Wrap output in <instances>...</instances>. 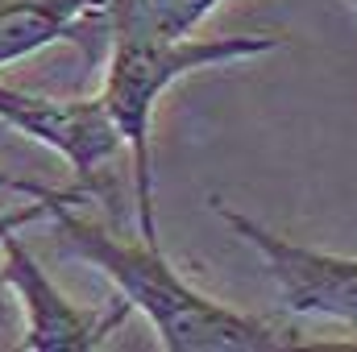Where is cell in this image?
<instances>
[{
  "label": "cell",
  "instance_id": "obj_6",
  "mask_svg": "<svg viewBox=\"0 0 357 352\" xmlns=\"http://www.w3.org/2000/svg\"><path fill=\"white\" fill-rule=\"evenodd\" d=\"M108 17V0H0V67Z\"/></svg>",
  "mask_w": 357,
  "mask_h": 352
},
{
  "label": "cell",
  "instance_id": "obj_8",
  "mask_svg": "<svg viewBox=\"0 0 357 352\" xmlns=\"http://www.w3.org/2000/svg\"><path fill=\"white\" fill-rule=\"evenodd\" d=\"M54 207H59L54 199H33V203H25V207H17V211H0V241L13 237V232H21L25 224H33V220H42V216H50ZM8 315H13V303H8V286H4V278H0V328L8 323Z\"/></svg>",
  "mask_w": 357,
  "mask_h": 352
},
{
  "label": "cell",
  "instance_id": "obj_4",
  "mask_svg": "<svg viewBox=\"0 0 357 352\" xmlns=\"http://www.w3.org/2000/svg\"><path fill=\"white\" fill-rule=\"evenodd\" d=\"M0 120L25 133L38 145H50L79 178H96V170L125 150V137L104 104V95H38L0 79Z\"/></svg>",
  "mask_w": 357,
  "mask_h": 352
},
{
  "label": "cell",
  "instance_id": "obj_7",
  "mask_svg": "<svg viewBox=\"0 0 357 352\" xmlns=\"http://www.w3.org/2000/svg\"><path fill=\"white\" fill-rule=\"evenodd\" d=\"M220 0H108V42L116 38H187Z\"/></svg>",
  "mask_w": 357,
  "mask_h": 352
},
{
  "label": "cell",
  "instance_id": "obj_1",
  "mask_svg": "<svg viewBox=\"0 0 357 352\" xmlns=\"http://www.w3.org/2000/svg\"><path fill=\"white\" fill-rule=\"evenodd\" d=\"M59 241L79 262L96 265L129 303V311H142L154 323V336L167 352H282L303 349V340L287 328H274L258 315H245L204 290H195L158 245H125L100 224L84 220L71 203H59L50 211Z\"/></svg>",
  "mask_w": 357,
  "mask_h": 352
},
{
  "label": "cell",
  "instance_id": "obj_5",
  "mask_svg": "<svg viewBox=\"0 0 357 352\" xmlns=\"http://www.w3.org/2000/svg\"><path fill=\"white\" fill-rule=\"evenodd\" d=\"M4 249V286L21 298L25 307V340L21 349L29 352H91L104 344V336L125 319L129 303L121 311H108V315H96V311H84L79 303H71L42 265L25 253V245L13 237L0 241Z\"/></svg>",
  "mask_w": 357,
  "mask_h": 352
},
{
  "label": "cell",
  "instance_id": "obj_9",
  "mask_svg": "<svg viewBox=\"0 0 357 352\" xmlns=\"http://www.w3.org/2000/svg\"><path fill=\"white\" fill-rule=\"evenodd\" d=\"M0 191H13V195H29V199H54V203H84V191H59V186L33 182V178L4 175V170H0Z\"/></svg>",
  "mask_w": 357,
  "mask_h": 352
},
{
  "label": "cell",
  "instance_id": "obj_2",
  "mask_svg": "<svg viewBox=\"0 0 357 352\" xmlns=\"http://www.w3.org/2000/svg\"><path fill=\"white\" fill-rule=\"evenodd\" d=\"M108 71H104V104L125 137L129 162H133V191H137V228L146 245H158L154 228V154H150V129L154 108L183 75L233 58H254L278 50V38L270 33H220V38H116L108 42Z\"/></svg>",
  "mask_w": 357,
  "mask_h": 352
},
{
  "label": "cell",
  "instance_id": "obj_3",
  "mask_svg": "<svg viewBox=\"0 0 357 352\" xmlns=\"http://www.w3.org/2000/svg\"><path fill=\"white\" fill-rule=\"evenodd\" d=\"M208 207L241 241H250L262 253V262L270 265V278H274V290H278V303L291 315H324V319L357 323V257L295 245V241L262 228L258 220L225 207L220 199H208Z\"/></svg>",
  "mask_w": 357,
  "mask_h": 352
},
{
  "label": "cell",
  "instance_id": "obj_10",
  "mask_svg": "<svg viewBox=\"0 0 357 352\" xmlns=\"http://www.w3.org/2000/svg\"><path fill=\"white\" fill-rule=\"evenodd\" d=\"M349 4H354V13H357V0H349Z\"/></svg>",
  "mask_w": 357,
  "mask_h": 352
}]
</instances>
